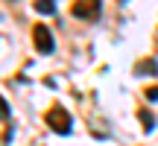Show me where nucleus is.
<instances>
[{"label":"nucleus","mask_w":158,"mask_h":146,"mask_svg":"<svg viewBox=\"0 0 158 146\" xmlns=\"http://www.w3.org/2000/svg\"><path fill=\"white\" fill-rule=\"evenodd\" d=\"M32 44H35V50H38L41 56H50L53 53V35H50V29H47L44 23H38V26L32 29Z\"/></svg>","instance_id":"nucleus-3"},{"label":"nucleus","mask_w":158,"mask_h":146,"mask_svg":"<svg viewBox=\"0 0 158 146\" xmlns=\"http://www.w3.org/2000/svg\"><path fill=\"white\" fill-rule=\"evenodd\" d=\"M47 126H50L56 135H70V129H73V123H70V114L64 111L62 105H53L50 111H47Z\"/></svg>","instance_id":"nucleus-1"},{"label":"nucleus","mask_w":158,"mask_h":146,"mask_svg":"<svg viewBox=\"0 0 158 146\" xmlns=\"http://www.w3.org/2000/svg\"><path fill=\"white\" fill-rule=\"evenodd\" d=\"M6 117H9V102L0 96V120H6Z\"/></svg>","instance_id":"nucleus-7"},{"label":"nucleus","mask_w":158,"mask_h":146,"mask_svg":"<svg viewBox=\"0 0 158 146\" xmlns=\"http://www.w3.org/2000/svg\"><path fill=\"white\" fill-rule=\"evenodd\" d=\"M147 99L149 102H158V88H147Z\"/></svg>","instance_id":"nucleus-8"},{"label":"nucleus","mask_w":158,"mask_h":146,"mask_svg":"<svg viewBox=\"0 0 158 146\" xmlns=\"http://www.w3.org/2000/svg\"><path fill=\"white\" fill-rule=\"evenodd\" d=\"M100 12H102L100 0H76V3H73V15L82 18V21H97Z\"/></svg>","instance_id":"nucleus-2"},{"label":"nucleus","mask_w":158,"mask_h":146,"mask_svg":"<svg viewBox=\"0 0 158 146\" xmlns=\"http://www.w3.org/2000/svg\"><path fill=\"white\" fill-rule=\"evenodd\" d=\"M35 12H41V15H53V12H56V0H35Z\"/></svg>","instance_id":"nucleus-5"},{"label":"nucleus","mask_w":158,"mask_h":146,"mask_svg":"<svg viewBox=\"0 0 158 146\" xmlns=\"http://www.w3.org/2000/svg\"><path fill=\"white\" fill-rule=\"evenodd\" d=\"M135 73L138 76H155L158 73V62L155 59H141V62L135 64Z\"/></svg>","instance_id":"nucleus-4"},{"label":"nucleus","mask_w":158,"mask_h":146,"mask_svg":"<svg viewBox=\"0 0 158 146\" xmlns=\"http://www.w3.org/2000/svg\"><path fill=\"white\" fill-rule=\"evenodd\" d=\"M138 117H141V126H143V132H152V129H155V120H152V114H149L147 108H141V111H138Z\"/></svg>","instance_id":"nucleus-6"}]
</instances>
